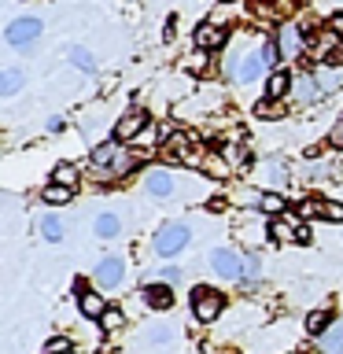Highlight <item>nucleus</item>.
<instances>
[{
    "label": "nucleus",
    "mask_w": 343,
    "mask_h": 354,
    "mask_svg": "<svg viewBox=\"0 0 343 354\" xmlns=\"http://www.w3.org/2000/svg\"><path fill=\"white\" fill-rule=\"evenodd\" d=\"M22 88V71H4L0 66V96H11Z\"/></svg>",
    "instance_id": "26"
},
{
    "label": "nucleus",
    "mask_w": 343,
    "mask_h": 354,
    "mask_svg": "<svg viewBox=\"0 0 343 354\" xmlns=\"http://www.w3.org/2000/svg\"><path fill=\"white\" fill-rule=\"evenodd\" d=\"M77 310H82V314L89 317V321H96V317H104V295H96L93 288H82V292H77Z\"/></svg>",
    "instance_id": "12"
},
{
    "label": "nucleus",
    "mask_w": 343,
    "mask_h": 354,
    "mask_svg": "<svg viewBox=\"0 0 343 354\" xmlns=\"http://www.w3.org/2000/svg\"><path fill=\"white\" fill-rule=\"evenodd\" d=\"M144 188H148L151 196H159V199L174 196V177H170V170H151L148 177H144Z\"/></svg>",
    "instance_id": "14"
},
{
    "label": "nucleus",
    "mask_w": 343,
    "mask_h": 354,
    "mask_svg": "<svg viewBox=\"0 0 343 354\" xmlns=\"http://www.w3.org/2000/svg\"><path fill=\"white\" fill-rule=\"evenodd\" d=\"M148 129V115L144 111H126L118 122H115V140H133Z\"/></svg>",
    "instance_id": "9"
},
{
    "label": "nucleus",
    "mask_w": 343,
    "mask_h": 354,
    "mask_svg": "<svg viewBox=\"0 0 343 354\" xmlns=\"http://www.w3.org/2000/svg\"><path fill=\"white\" fill-rule=\"evenodd\" d=\"M122 273H126V262L118 259V254H111L96 266V284L100 288H118L122 284Z\"/></svg>",
    "instance_id": "10"
},
{
    "label": "nucleus",
    "mask_w": 343,
    "mask_h": 354,
    "mask_svg": "<svg viewBox=\"0 0 343 354\" xmlns=\"http://www.w3.org/2000/svg\"><path fill=\"white\" fill-rule=\"evenodd\" d=\"M328 325H332L328 310H314V314H306V332H310V336H325Z\"/></svg>",
    "instance_id": "24"
},
{
    "label": "nucleus",
    "mask_w": 343,
    "mask_h": 354,
    "mask_svg": "<svg viewBox=\"0 0 343 354\" xmlns=\"http://www.w3.org/2000/svg\"><path fill=\"white\" fill-rule=\"evenodd\" d=\"M225 41H229V30L218 26V22H203V26L196 30V48L199 52H218Z\"/></svg>",
    "instance_id": "8"
},
{
    "label": "nucleus",
    "mask_w": 343,
    "mask_h": 354,
    "mask_svg": "<svg viewBox=\"0 0 343 354\" xmlns=\"http://www.w3.org/2000/svg\"><path fill=\"white\" fill-rule=\"evenodd\" d=\"M188 225H181V221H170V225H163L159 232H155V254H163V259H170V254H177V251H185L188 248Z\"/></svg>",
    "instance_id": "3"
},
{
    "label": "nucleus",
    "mask_w": 343,
    "mask_h": 354,
    "mask_svg": "<svg viewBox=\"0 0 343 354\" xmlns=\"http://www.w3.org/2000/svg\"><path fill=\"white\" fill-rule=\"evenodd\" d=\"M221 310H225V295L221 292H214V288H207V284H199L192 292V314L199 321H218Z\"/></svg>",
    "instance_id": "4"
},
{
    "label": "nucleus",
    "mask_w": 343,
    "mask_h": 354,
    "mask_svg": "<svg viewBox=\"0 0 343 354\" xmlns=\"http://www.w3.org/2000/svg\"><path fill=\"white\" fill-rule=\"evenodd\" d=\"M328 144L332 148H343V111L336 115V122H332V129H328Z\"/></svg>",
    "instance_id": "34"
},
{
    "label": "nucleus",
    "mask_w": 343,
    "mask_h": 354,
    "mask_svg": "<svg viewBox=\"0 0 343 354\" xmlns=\"http://www.w3.org/2000/svg\"><path fill=\"white\" fill-rule=\"evenodd\" d=\"M321 218H328V221H343V203H328V199H321Z\"/></svg>",
    "instance_id": "33"
},
{
    "label": "nucleus",
    "mask_w": 343,
    "mask_h": 354,
    "mask_svg": "<svg viewBox=\"0 0 343 354\" xmlns=\"http://www.w3.org/2000/svg\"><path fill=\"white\" fill-rule=\"evenodd\" d=\"M292 93V74L288 71H273L270 74V85H266V96H273V100H281Z\"/></svg>",
    "instance_id": "19"
},
{
    "label": "nucleus",
    "mask_w": 343,
    "mask_h": 354,
    "mask_svg": "<svg viewBox=\"0 0 343 354\" xmlns=\"http://www.w3.org/2000/svg\"><path fill=\"white\" fill-rule=\"evenodd\" d=\"M71 196H74V188H66V185H48V188H44V192H41V199H44V203H52V207H59V203H71Z\"/></svg>",
    "instance_id": "23"
},
{
    "label": "nucleus",
    "mask_w": 343,
    "mask_h": 354,
    "mask_svg": "<svg viewBox=\"0 0 343 354\" xmlns=\"http://www.w3.org/2000/svg\"><path fill=\"white\" fill-rule=\"evenodd\" d=\"M284 115V107H281V100H273V96H266L262 104H254V118H281Z\"/></svg>",
    "instance_id": "28"
},
{
    "label": "nucleus",
    "mask_w": 343,
    "mask_h": 354,
    "mask_svg": "<svg viewBox=\"0 0 343 354\" xmlns=\"http://www.w3.org/2000/svg\"><path fill=\"white\" fill-rule=\"evenodd\" d=\"M41 19H15V22H11V26L4 30V37H8V44H11V48H26V44H33V41H37L41 37Z\"/></svg>",
    "instance_id": "5"
},
{
    "label": "nucleus",
    "mask_w": 343,
    "mask_h": 354,
    "mask_svg": "<svg viewBox=\"0 0 343 354\" xmlns=\"http://www.w3.org/2000/svg\"><path fill=\"white\" fill-rule=\"evenodd\" d=\"M262 59H266V66H277V59H281V41L277 37H270L262 44Z\"/></svg>",
    "instance_id": "30"
},
{
    "label": "nucleus",
    "mask_w": 343,
    "mask_h": 354,
    "mask_svg": "<svg viewBox=\"0 0 343 354\" xmlns=\"http://www.w3.org/2000/svg\"><path fill=\"white\" fill-rule=\"evenodd\" d=\"M317 82H321V88H325V93H332V88L340 85V77L332 74V71H321V74H317Z\"/></svg>",
    "instance_id": "37"
},
{
    "label": "nucleus",
    "mask_w": 343,
    "mask_h": 354,
    "mask_svg": "<svg viewBox=\"0 0 343 354\" xmlns=\"http://www.w3.org/2000/svg\"><path fill=\"white\" fill-rule=\"evenodd\" d=\"M243 277H248V281L259 277V259H243Z\"/></svg>",
    "instance_id": "39"
},
{
    "label": "nucleus",
    "mask_w": 343,
    "mask_h": 354,
    "mask_svg": "<svg viewBox=\"0 0 343 354\" xmlns=\"http://www.w3.org/2000/svg\"><path fill=\"white\" fill-rule=\"evenodd\" d=\"M71 63L77 66V71H85V74H96V59H93V52L82 48V44H74V48H71Z\"/></svg>",
    "instance_id": "25"
},
{
    "label": "nucleus",
    "mask_w": 343,
    "mask_h": 354,
    "mask_svg": "<svg viewBox=\"0 0 343 354\" xmlns=\"http://www.w3.org/2000/svg\"><path fill=\"white\" fill-rule=\"evenodd\" d=\"M321 354H343V317L328 325V332L321 336Z\"/></svg>",
    "instance_id": "17"
},
{
    "label": "nucleus",
    "mask_w": 343,
    "mask_h": 354,
    "mask_svg": "<svg viewBox=\"0 0 343 354\" xmlns=\"http://www.w3.org/2000/svg\"><path fill=\"white\" fill-rule=\"evenodd\" d=\"M159 151H163L166 162H185V166H199V162H203V155H207L196 133H185V129L181 133H170Z\"/></svg>",
    "instance_id": "2"
},
{
    "label": "nucleus",
    "mask_w": 343,
    "mask_h": 354,
    "mask_svg": "<svg viewBox=\"0 0 343 354\" xmlns=\"http://www.w3.org/2000/svg\"><path fill=\"white\" fill-rule=\"evenodd\" d=\"M199 170H203L207 177H229V170H232V166H229V159H225V155H214V151H207V155H203V162H199Z\"/></svg>",
    "instance_id": "18"
},
{
    "label": "nucleus",
    "mask_w": 343,
    "mask_h": 354,
    "mask_svg": "<svg viewBox=\"0 0 343 354\" xmlns=\"http://www.w3.org/2000/svg\"><path fill=\"white\" fill-rule=\"evenodd\" d=\"M52 181H55V185L74 188V185H77V166H74V162H59V166L52 170Z\"/></svg>",
    "instance_id": "27"
},
{
    "label": "nucleus",
    "mask_w": 343,
    "mask_h": 354,
    "mask_svg": "<svg viewBox=\"0 0 343 354\" xmlns=\"http://www.w3.org/2000/svg\"><path fill=\"white\" fill-rule=\"evenodd\" d=\"M66 351H71V339L66 336H55V339L44 343V354H66Z\"/></svg>",
    "instance_id": "35"
},
{
    "label": "nucleus",
    "mask_w": 343,
    "mask_h": 354,
    "mask_svg": "<svg viewBox=\"0 0 343 354\" xmlns=\"http://www.w3.org/2000/svg\"><path fill=\"white\" fill-rule=\"evenodd\" d=\"M295 96L303 100V104H314L317 96H325V88H321V82H317V74H303L295 82Z\"/></svg>",
    "instance_id": "15"
},
{
    "label": "nucleus",
    "mask_w": 343,
    "mask_h": 354,
    "mask_svg": "<svg viewBox=\"0 0 343 354\" xmlns=\"http://www.w3.org/2000/svg\"><path fill=\"white\" fill-rule=\"evenodd\" d=\"M299 236V225H295V218H288V214H277L270 221V240L273 243H288V240H295Z\"/></svg>",
    "instance_id": "13"
},
{
    "label": "nucleus",
    "mask_w": 343,
    "mask_h": 354,
    "mask_svg": "<svg viewBox=\"0 0 343 354\" xmlns=\"http://www.w3.org/2000/svg\"><path fill=\"white\" fill-rule=\"evenodd\" d=\"M140 299H144V306H151V310H170L174 306V288L170 284H144V292H140Z\"/></svg>",
    "instance_id": "11"
},
{
    "label": "nucleus",
    "mask_w": 343,
    "mask_h": 354,
    "mask_svg": "<svg viewBox=\"0 0 343 354\" xmlns=\"http://www.w3.org/2000/svg\"><path fill=\"white\" fill-rule=\"evenodd\" d=\"M100 325H104L107 332H118L122 325H126V314H122L118 306H107V310H104V317H100Z\"/></svg>",
    "instance_id": "29"
},
{
    "label": "nucleus",
    "mask_w": 343,
    "mask_h": 354,
    "mask_svg": "<svg viewBox=\"0 0 343 354\" xmlns=\"http://www.w3.org/2000/svg\"><path fill=\"white\" fill-rule=\"evenodd\" d=\"M225 159H229V166H240V170H248V166H251V159H254V155H251V148H248V144H240V140H232V144H229V148H225Z\"/></svg>",
    "instance_id": "21"
},
{
    "label": "nucleus",
    "mask_w": 343,
    "mask_h": 354,
    "mask_svg": "<svg viewBox=\"0 0 343 354\" xmlns=\"http://www.w3.org/2000/svg\"><path fill=\"white\" fill-rule=\"evenodd\" d=\"M122 232V218L118 214H100L96 218V236L100 240H111V236H118Z\"/></svg>",
    "instance_id": "22"
},
{
    "label": "nucleus",
    "mask_w": 343,
    "mask_h": 354,
    "mask_svg": "<svg viewBox=\"0 0 343 354\" xmlns=\"http://www.w3.org/2000/svg\"><path fill=\"white\" fill-rule=\"evenodd\" d=\"M266 177H270L273 188H284V185H288V170H284V166H277V162L266 166Z\"/></svg>",
    "instance_id": "32"
},
{
    "label": "nucleus",
    "mask_w": 343,
    "mask_h": 354,
    "mask_svg": "<svg viewBox=\"0 0 343 354\" xmlns=\"http://www.w3.org/2000/svg\"><path fill=\"white\" fill-rule=\"evenodd\" d=\"M159 281H163V284H177V281H181V270L166 266V270H159Z\"/></svg>",
    "instance_id": "38"
},
{
    "label": "nucleus",
    "mask_w": 343,
    "mask_h": 354,
    "mask_svg": "<svg viewBox=\"0 0 343 354\" xmlns=\"http://www.w3.org/2000/svg\"><path fill=\"white\" fill-rule=\"evenodd\" d=\"M41 236L48 240V243H59L66 236V225H63V218H55V214H44L41 218Z\"/></svg>",
    "instance_id": "20"
},
{
    "label": "nucleus",
    "mask_w": 343,
    "mask_h": 354,
    "mask_svg": "<svg viewBox=\"0 0 343 354\" xmlns=\"http://www.w3.org/2000/svg\"><path fill=\"white\" fill-rule=\"evenodd\" d=\"M259 15H266V19H288V15H295V0H262L259 4Z\"/></svg>",
    "instance_id": "16"
},
{
    "label": "nucleus",
    "mask_w": 343,
    "mask_h": 354,
    "mask_svg": "<svg viewBox=\"0 0 343 354\" xmlns=\"http://www.w3.org/2000/svg\"><path fill=\"white\" fill-rule=\"evenodd\" d=\"M266 71V59H262V52H240V55H232V77H237L240 85H248L254 82Z\"/></svg>",
    "instance_id": "7"
},
{
    "label": "nucleus",
    "mask_w": 343,
    "mask_h": 354,
    "mask_svg": "<svg viewBox=\"0 0 343 354\" xmlns=\"http://www.w3.org/2000/svg\"><path fill=\"white\" fill-rule=\"evenodd\" d=\"M93 166L104 174V181H115V177H126L129 170H137L140 155L122 148V140H107V144H100V148H93Z\"/></svg>",
    "instance_id": "1"
},
{
    "label": "nucleus",
    "mask_w": 343,
    "mask_h": 354,
    "mask_svg": "<svg viewBox=\"0 0 343 354\" xmlns=\"http://www.w3.org/2000/svg\"><path fill=\"white\" fill-rule=\"evenodd\" d=\"M188 71H192V74H207V71H210L207 52H196V55H192V63H188Z\"/></svg>",
    "instance_id": "36"
},
{
    "label": "nucleus",
    "mask_w": 343,
    "mask_h": 354,
    "mask_svg": "<svg viewBox=\"0 0 343 354\" xmlns=\"http://www.w3.org/2000/svg\"><path fill=\"white\" fill-rule=\"evenodd\" d=\"M328 26H332V33H340V37H343V11H336V15L328 19Z\"/></svg>",
    "instance_id": "40"
},
{
    "label": "nucleus",
    "mask_w": 343,
    "mask_h": 354,
    "mask_svg": "<svg viewBox=\"0 0 343 354\" xmlns=\"http://www.w3.org/2000/svg\"><path fill=\"white\" fill-rule=\"evenodd\" d=\"M210 270H214L221 281H237V277H243V259L229 248H218V251H210Z\"/></svg>",
    "instance_id": "6"
},
{
    "label": "nucleus",
    "mask_w": 343,
    "mask_h": 354,
    "mask_svg": "<svg viewBox=\"0 0 343 354\" xmlns=\"http://www.w3.org/2000/svg\"><path fill=\"white\" fill-rule=\"evenodd\" d=\"M166 339H170V328H155L151 332V343H166Z\"/></svg>",
    "instance_id": "41"
},
{
    "label": "nucleus",
    "mask_w": 343,
    "mask_h": 354,
    "mask_svg": "<svg viewBox=\"0 0 343 354\" xmlns=\"http://www.w3.org/2000/svg\"><path fill=\"white\" fill-rule=\"evenodd\" d=\"M259 207H262V210H270V214H284V199H281V196H273V192L259 196Z\"/></svg>",
    "instance_id": "31"
}]
</instances>
